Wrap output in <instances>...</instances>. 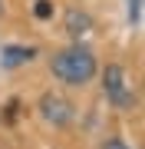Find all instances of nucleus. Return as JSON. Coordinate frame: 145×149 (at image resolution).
Segmentation results:
<instances>
[{
  "instance_id": "2",
  "label": "nucleus",
  "mask_w": 145,
  "mask_h": 149,
  "mask_svg": "<svg viewBox=\"0 0 145 149\" xmlns=\"http://www.w3.org/2000/svg\"><path fill=\"white\" fill-rule=\"evenodd\" d=\"M102 93H106V100L112 103L115 109H122V113H129L135 106V93L129 86L125 66H119V63H106V70H102Z\"/></svg>"
},
{
  "instance_id": "6",
  "label": "nucleus",
  "mask_w": 145,
  "mask_h": 149,
  "mask_svg": "<svg viewBox=\"0 0 145 149\" xmlns=\"http://www.w3.org/2000/svg\"><path fill=\"white\" fill-rule=\"evenodd\" d=\"M33 17H36V20H49V17H53V0H36Z\"/></svg>"
},
{
  "instance_id": "4",
  "label": "nucleus",
  "mask_w": 145,
  "mask_h": 149,
  "mask_svg": "<svg viewBox=\"0 0 145 149\" xmlns=\"http://www.w3.org/2000/svg\"><path fill=\"white\" fill-rule=\"evenodd\" d=\"M63 23H66V33H69L76 43H79V40L92 30V17H89L86 10H79V7H69L66 17H63Z\"/></svg>"
},
{
  "instance_id": "1",
  "label": "nucleus",
  "mask_w": 145,
  "mask_h": 149,
  "mask_svg": "<svg viewBox=\"0 0 145 149\" xmlns=\"http://www.w3.org/2000/svg\"><path fill=\"white\" fill-rule=\"evenodd\" d=\"M49 70H53V76H56L59 83H66V86H86V83L96 80L99 63H96V53H92L89 47L73 43V47H66V50H59V53H53Z\"/></svg>"
},
{
  "instance_id": "5",
  "label": "nucleus",
  "mask_w": 145,
  "mask_h": 149,
  "mask_svg": "<svg viewBox=\"0 0 145 149\" xmlns=\"http://www.w3.org/2000/svg\"><path fill=\"white\" fill-rule=\"evenodd\" d=\"M33 56H36L33 47H16V43H10V47L0 50V66H3V70H16V66L30 63Z\"/></svg>"
},
{
  "instance_id": "7",
  "label": "nucleus",
  "mask_w": 145,
  "mask_h": 149,
  "mask_svg": "<svg viewBox=\"0 0 145 149\" xmlns=\"http://www.w3.org/2000/svg\"><path fill=\"white\" fill-rule=\"evenodd\" d=\"M139 20H142V0H129V23L139 27Z\"/></svg>"
},
{
  "instance_id": "3",
  "label": "nucleus",
  "mask_w": 145,
  "mask_h": 149,
  "mask_svg": "<svg viewBox=\"0 0 145 149\" xmlns=\"http://www.w3.org/2000/svg\"><path fill=\"white\" fill-rule=\"evenodd\" d=\"M36 109H40V116H43V123H49V126H56V129L69 126L73 116H76V106L66 96H59V93H43L40 103H36Z\"/></svg>"
},
{
  "instance_id": "8",
  "label": "nucleus",
  "mask_w": 145,
  "mask_h": 149,
  "mask_svg": "<svg viewBox=\"0 0 145 149\" xmlns=\"http://www.w3.org/2000/svg\"><path fill=\"white\" fill-rule=\"evenodd\" d=\"M99 149H132V146L125 143V139H119V136H109V139H106V143H102Z\"/></svg>"
}]
</instances>
